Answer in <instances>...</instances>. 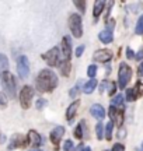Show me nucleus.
<instances>
[{
    "label": "nucleus",
    "instance_id": "1",
    "mask_svg": "<svg viewBox=\"0 0 143 151\" xmlns=\"http://www.w3.org/2000/svg\"><path fill=\"white\" fill-rule=\"evenodd\" d=\"M37 88L41 92H51L53 91L58 86V77L52 70L49 69H44V70L39 71L38 77L35 80Z\"/></svg>",
    "mask_w": 143,
    "mask_h": 151
},
{
    "label": "nucleus",
    "instance_id": "2",
    "mask_svg": "<svg viewBox=\"0 0 143 151\" xmlns=\"http://www.w3.org/2000/svg\"><path fill=\"white\" fill-rule=\"evenodd\" d=\"M132 77V69L128 63H121L119 70H118V86L119 88H126V86L131 81Z\"/></svg>",
    "mask_w": 143,
    "mask_h": 151
},
{
    "label": "nucleus",
    "instance_id": "3",
    "mask_svg": "<svg viewBox=\"0 0 143 151\" xmlns=\"http://www.w3.org/2000/svg\"><path fill=\"white\" fill-rule=\"evenodd\" d=\"M1 83H3V87H4L7 95H9L10 98L16 97V86H17L16 78H14V76L11 74L10 71L1 73Z\"/></svg>",
    "mask_w": 143,
    "mask_h": 151
},
{
    "label": "nucleus",
    "instance_id": "4",
    "mask_svg": "<svg viewBox=\"0 0 143 151\" xmlns=\"http://www.w3.org/2000/svg\"><path fill=\"white\" fill-rule=\"evenodd\" d=\"M69 28L74 38H82L83 35V22L79 14H72L69 17Z\"/></svg>",
    "mask_w": 143,
    "mask_h": 151
},
{
    "label": "nucleus",
    "instance_id": "5",
    "mask_svg": "<svg viewBox=\"0 0 143 151\" xmlns=\"http://www.w3.org/2000/svg\"><path fill=\"white\" fill-rule=\"evenodd\" d=\"M34 97V90L32 87L30 86H24L20 91V104H21V108L28 109L31 106V101Z\"/></svg>",
    "mask_w": 143,
    "mask_h": 151
},
{
    "label": "nucleus",
    "instance_id": "6",
    "mask_svg": "<svg viewBox=\"0 0 143 151\" xmlns=\"http://www.w3.org/2000/svg\"><path fill=\"white\" fill-rule=\"evenodd\" d=\"M42 59L48 63L49 66H61V62H59V48H52L49 49L48 52H45L42 55Z\"/></svg>",
    "mask_w": 143,
    "mask_h": 151
},
{
    "label": "nucleus",
    "instance_id": "7",
    "mask_svg": "<svg viewBox=\"0 0 143 151\" xmlns=\"http://www.w3.org/2000/svg\"><path fill=\"white\" fill-rule=\"evenodd\" d=\"M17 71H18V76L21 78H25L30 74V62H28L27 56H20L17 59Z\"/></svg>",
    "mask_w": 143,
    "mask_h": 151
},
{
    "label": "nucleus",
    "instance_id": "8",
    "mask_svg": "<svg viewBox=\"0 0 143 151\" xmlns=\"http://www.w3.org/2000/svg\"><path fill=\"white\" fill-rule=\"evenodd\" d=\"M94 59L100 62V63H108L112 59V52L108 49H100L94 53Z\"/></svg>",
    "mask_w": 143,
    "mask_h": 151
},
{
    "label": "nucleus",
    "instance_id": "9",
    "mask_svg": "<svg viewBox=\"0 0 143 151\" xmlns=\"http://www.w3.org/2000/svg\"><path fill=\"white\" fill-rule=\"evenodd\" d=\"M108 113H110V118L112 119V122H115L118 126H121L122 120H124V111H121V109H118V108H115V106L111 105Z\"/></svg>",
    "mask_w": 143,
    "mask_h": 151
},
{
    "label": "nucleus",
    "instance_id": "10",
    "mask_svg": "<svg viewBox=\"0 0 143 151\" xmlns=\"http://www.w3.org/2000/svg\"><path fill=\"white\" fill-rule=\"evenodd\" d=\"M27 143H28V139H24L21 134H16L11 137V141L9 144V150H14L17 147H24L27 146Z\"/></svg>",
    "mask_w": 143,
    "mask_h": 151
},
{
    "label": "nucleus",
    "instance_id": "11",
    "mask_svg": "<svg viewBox=\"0 0 143 151\" xmlns=\"http://www.w3.org/2000/svg\"><path fill=\"white\" fill-rule=\"evenodd\" d=\"M63 133H65V129L62 127V126H56L55 129L51 132V141L55 144V146H58L59 143H61L62 137H63Z\"/></svg>",
    "mask_w": 143,
    "mask_h": 151
},
{
    "label": "nucleus",
    "instance_id": "12",
    "mask_svg": "<svg viewBox=\"0 0 143 151\" xmlns=\"http://www.w3.org/2000/svg\"><path fill=\"white\" fill-rule=\"evenodd\" d=\"M90 113H91L97 120H103V119L105 118V109H104V106L100 105V104H94L93 106L90 108Z\"/></svg>",
    "mask_w": 143,
    "mask_h": 151
},
{
    "label": "nucleus",
    "instance_id": "13",
    "mask_svg": "<svg viewBox=\"0 0 143 151\" xmlns=\"http://www.w3.org/2000/svg\"><path fill=\"white\" fill-rule=\"evenodd\" d=\"M62 49H63V55H65V60H70L72 56V41L70 37H63L62 41Z\"/></svg>",
    "mask_w": 143,
    "mask_h": 151
},
{
    "label": "nucleus",
    "instance_id": "14",
    "mask_svg": "<svg viewBox=\"0 0 143 151\" xmlns=\"http://www.w3.org/2000/svg\"><path fill=\"white\" fill-rule=\"evenodd\" d=\"M27 139H28V143H30L32 147H39L41 146V143H42L41 136H39L35 130H30V132H28Z\"/></svg>",
    "mask_w": 143,
    "mask_h": 151
},
{
    "label": "nucleus",
    "instance_id": "15",
    "mask_svg": "<svg viewBox=\"0 0 143 151\" xmlns=\"http://www.w3.org/2000/svg\"><path fill=\"white\" fill-rule=\"evenodd\" d=\"M77 108H79V101H74L73 104H70V105H69V108H67V111H66V119L69 120V122H70V120H73V118L76 116Z\"/></svg>",
    "mask_w": 143,
    "mask_h": 151
},
{
    "label": "nucleus",
    "instance_id": "16",
    "mask_svg": "<svg viewBox=\"0 0 143 151\" xmlns=\"http://www.w3.org/2000/svg\"><path fill=\"white\" fill-rule=\"evenodd\" d=\"M95 87H97V80H95V78H90V80L83 86V92H84V94H91V92L95 90Z\"/></svg>",
    "mask_w": 143,
    "mask_h": 151
},
{
    "label": "nucleus",
    "instance_id": "17",
    "mask_svg": "<svg viewBox=\"0 0 143 151\" xmlns=\"http://www.w3.org/2000/svg\"><path fill=\"white\" fill-rule=\"evenodd\" d=\"M86 133H87V129H86V123H84V120H83L82 123L74 129V137H76V139H83V137L87 136Z\"/></svg>",
    "mask_w": 143,
    "mask_h": 151
},
{
    "label": "nucleus",
    "instance_id": "18",
    "mask_svg": "<svg viewBox=\"0 0 143 151\" xmlns=\"http://www.w3.org/2000/svg\"><path fill=\"white\" fill-rule=\"evenodd\" d=\"M98 38H100V41H101L103 43H111L112 42V39H114V35H112L111 31L105 29V31H103V32L98 34Z\"/></svg>",
    "mask_w": 143,
    "mask_h": 151
},
{
    "label": "nucleus",
    "instance_id": "19",
    "mask_svg": "<svg viewBox=\"0 0 143 151\" xmlns=\"http://www.w3.org/2000/svg\"><path fill=\"white\" fill-rule=\"evenodd\" d=\"M104 6H105V1H103V0H97V1L94 3V10H93L94 18L100 17V14H101L103 10H104Z\"/></svg>",
    "mask_w": 143,
    "mask_h": 151
},
{
    "label": "nucleus",
    "instance_id": "20",
    "mask_svg": "<svg viewBox=\"0 0 143 151\" xmlns=\"http://www.w3.org/2000/svg\"><path fill=\"white\" fill-rule=\"evenodd\" d=\"M59 69H61V73L62 76H65V77H67V76L70 74V60H65V62H62L61 66H59Z\"/></svg>",
    "mask_w": 143,
    "mask_h": 151
},
{
    "label": "nucleus",
    "instance_id": "21",
    "mask_svg": "<svg viewBox=\"0 0 143 151\" xmlns=\"http://www.w3.org/2000/svg\"><path fill=\"white\" fill-rule=\"evenodd\" d=\"M7 67H9V59H7V56L0 53V74L7 71Z\"/></svg>",
    "mask_w": 143,
    "mask_h": 151
},
{
    "label": "nucleus",
    "instance_id": "22",
    "mask_svg": "<svg viewBox=\"0 0 143 151\" xmlns=\"http://www.w3.org/2000/svg\"><path fill=\"white\" fill-rule=\"evenodd\" d=\"M124 99H125V98L122 97V94H118V95H115V97L112 98V101H111V105H112V106H115V108H118V106H119V108H124Z\"/></svg>",
    "mask_w": 143,
    "mask_h": 151
},
{
    "label": "nucleus",
    "instance_id": "23",
    "mask_svg": "<svg viewBox=\"0 0 143 151\" xmlns=\"http://www.w3.org/2000/svg\"><path fill=\"white\" fill-rule=\"evenodd\" d=\"M95 133H97V139L101 140L105 137V130H104V126H103V122H98L97 126H95Z\"/></svg>",
    "mask_w": 143,
    "mask_h": 151
},
{
    "label": "nucleus",
    "instance_id": "24",
    "mask_svg": "<svg viewBox=\"0 0 143 151\" xmlns=\"http://www.w3.org/2000/svg\"><path fill=\"white\" fill-rule=\"evenodd\" d=\"M112 129H114V122L110 120L107 126H105V139L107 140H111L112 139Z\"/></svg>",
    "mask_w": 143,
    "mask_h": 151
},
{
    "label": "nucleus",
    "instance_id": "25",
    "mask_svg": "<svg viewBox=\"0 0 143 151\" xmlns=\"http://www.w3.org/2000/svg\"><path fill=\"white\" fill-rule=\"evenodd\" d=\"M136 98H138V97H136L135 88H128V90H126V101L132 102V101H135Z\"/></svg>",
    "mask_w": 143,
    "mask_h": 151
},
{
    "label": "nucleus",
    "instance_id": "26",
    "mask_svg": "<svg viewBox=\"0 0 143 151\" xmlns=\"http://www.w3.org/2000/svg\"><path fill=\"white\" fill-rule=\"evenodd\" d=\"M133 88H135V92H136V97H142L143 95V83L142 81H138V83H136V86L133 87Z\"/></svg>",
    "mask_w": 143,
    "mask_h": 151
},
{
    "label": "nucleus",
    "instance_id": "27",
    "mask_svg": "<svg viewBox=\"0 0 143 151\" xmlns=\"http://www.w3.org/2000/svg\"><path fill=\"white\" fill-rule=\"evenodd\" d=\"M87 74L90 78H94L95 77V74H97V66L95 65H90L87 69Z\"/></svg>",
    "mask_w": 143,
    "mask_h": 151
},
{
    "label": "nucleus",
    "instance_id": "28",
    "mask_svg": "<svg viewBox=\"0 0 143 151\" xmlns=\"http://www.w3.org/2000/svg\"><path fill=\"white\" fill-rule=\"evenodd\" d=\"M135 32L136 34H143V14L138 20V24H136V28H135Z\"/></svg>",
    "mask_w": 143,
    "mask_h": 151
},
{
    "label": "nucleus",
    "instance_id": "29",
    "mask_svg": "<svg viewBox=\"0 0 143 151\" xmlns=\"http://www.w3.org/2000/svg\"><path fill=\"white\" fill-rule=\"evenodd\" d=\"M115 91H116V84H115V83H114V81L108 83V94L115 97Z\"/></svg>",
    "mask_w": 143,
    "mask_h": 151
},
{
    "label": "nucleus",
    "instance_id": "30",
    "mask_svg": "<svg viewBox=\"0 0 143 151\" xmlns=\"http://www.w3.org/2000/svg\"><path fill=\"white\" fill-rule=\"evenodd\" d=\"M80 86H82V81H79L76 86H74V88H73V90L70 91V97H72V98H74V97H76L77 92L80 91Z\"/></svg>",
    "mask_w": 143,
    "mask_h": 151
},
{
    "label": "nucleus",
    "instance_id": "31",
    "mask_svg": "<svg viewBox=\"0 0 143 151\" xmlns=\"http://www.w3.org/2000/svg\"><path fill=\"white\" fill-rule=\"evenodd\" d=\"M63 151H73V141L72 140H66L63 144Z\"/></svg>",
    "mask_w": 143,
    "mask_h": 151
},
{
    "label": "nucleus",
    "instance_id": "32",
    "mask_svg": "<svg viewBox=\"0 0 143 151\" xmlns=\"http://www.w3.org/2000/svg\"><path fill=\"white\" fill-rule=\"evenodd\" d=\"M74 6H76V7L82 11V13H84V11H86V1H74Z\"/></svg>",
    "mask_w": 143,
    "mask_h": 151
},
{
    "label": "nucleus",
    "instance_id": "33",
    "mask_svg": "<svg viewBox=\"0 0 143 151\" xmlns=\"http://www.w3.org/2000/svg\"><path fill=\"white\" fill-rule=\"evenodd\" d=\"M111 151H125V147H124V144L116 143V144H114V147H112V150Z\"/></svg>",
    "mask_w": 143,
    "mask_h": 151
},
{
    "label": "nucleus",
    "instance_id": "34",
    "mask_svg": "<svg viewBox=\"0 0 143 151\" xmlns=\"http://www.w3.org/2000/svg\"><path fill=\"white\" fill-rule=\"evenodd\" d=\"M0 105H1V106H6V105H7V98H6V95L3 92H0Z\"/></svg>",
    "mask_w": 143,
    "mask_h": 151
},
{
    "label": "nucleus",
    "instance_id": "35",
    "mask_svg": "<svg viewBox=\"0 0 143 151\" xmlns=\"http://www.w3.org/2000/svg\"><path fill=\"white\" fill-rule=\"evenodd\" d=\"M83 52H84V46H83V45H80V46L76 49V56H77V58H80V56L83 55Z\"/></svg>",
    "mask_w": 143,
    "mask_h": 151
},
{
    "label": "nucleus",
    "instance_id": "36",
    "mask_svg": "<svg viewBox=\"0 0 143 151\" xmlns=\"http://www.w3.org/2000/svg\"><path fill=\"white\" fill-rule=\"evenodd\" d=\"M133 56H135V53H133V50L131 48L126 49V58L128 59H133Z\"/></svg>",
    "mask_w": 143,
    "mask_h": 151
},
{
    "label": "nucleus",
    "instance_id": "37",
    "mask_svg": "<svg viewBox=\"0 0 143 151\" xmlns=\"http://www.w3.org/2000/svg\"><path fill=\"white\" fill-rule=\"evenodd\" d=\"M44 105H46V101H44V99H38V102H37V108L41 109Z\"/></svg>",
    "mask_w": 143,
    "mask_h": 151
},
{
    "label": "nucleus",
    "instance_id": "38",
    "mask_svg": "<svg viewBox=\"0 0 143 151\" xmlns=\"http://www.w3.org/2000/svg\"><path fill=\"white\" fill-rule=\"evenodd\" d=\"M138 71H139V76H140V77H143V62L140 63V65H139Z\"/></svg>",
    "mask_w": 143,
    "mask_h": 151
},
{
    "label": "nucleus",
    "instance_id": "39",
    "mask_svg": "<svg viewBox=\"0 0 143 151\" xmlns=\"http://www.w3.org/2000/svg\"><path fill=\"white\" fill-rule=\"evenodd\" d=\"M142 58H143V52H139L138 56H136V59H142Z\"/></svg>",
    "mask_w": 143,
    "mask_h": 151
},
{
    "label": "nucleus",
    "instance_id": "40",
    "mask_svg": "<svg viewBox=\"0 0 143 151\" xmlns=\"http://www.w3.org/2000/svg\"><path fill=\"white\" fill-rule=\"evenodd\" d=\"M83 148H84V146H79V147H77V150H76V151H83Z\"/></svg>",
    "mask_w": 143,
    "mask_h": 151
},
{
    "label": "nucleus",
    "instance_id": "41",
    "mask_svg": "<svg viewBox=\"0 0 143 151\" xmlns=\"http://www.w3.org/2000/svg\"><path fill=\"white\" fill-rule=\"evenodd\" d=\"M83 151H91V148H90V147H84V148H83Z\"/></svg>",
    "mask_w": 143,
    "mask_h": 151
},
{
    "label": "nucleus",
    "instance_id": "42",
    "mask_svg": "<svg viewBox=\"0 0 143 151\" xmlns=\"http://www.w3.org/2000/svg\"><path fill=\"white\" fill-rule=\"evenodd\" d=\"M31 151H39V150H31Z\"/></svg>",
    "mask_w": 143,
    "mask_h": 151
},
{
    "label": "nucleus",
    "instance_id": "43",
    "mask_svg": "<svg viewBox=\"0 0 143 151\" xmlns=\"http://www.w3.org/2000/svg\"><path fill=\"white\" fill-rule=\"evenodd\" d=\"M142 151H143V144H142Z\"/></svg>",
    "mask_w": 143,
    "mask_h": 151
},
{
    "label": "nucleus",
    "instance_id": "44",
    "mask_svg": "<svg viewBox=\"0 0 143 151\" xmlns=\"http://www.w3.org/2000/svg\"><path fill=\"white\" fill-rule=\"evenodd\" d=\"M105 151H108V150H105Z\"/></svg>",
    "mask_w": 143,
    "mask_h": 151
}]
</instances>
